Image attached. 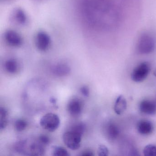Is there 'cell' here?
I'll use <instances>...</instances> for the list:
<instances>
[{
  "mask_svg": "<svg viewBox=\"0 0 156 156\" xmlns=\"http://www.w3.org/2000/svg\"><path fill=\"white\" fill-rule=\"evenodd\" d=\"M45 146L39 140H21L17 141L14 145V149L18 153L25 155H43L45 152Z\"/></svg>",
  "mask_w": 156,
  "mask_h": 156,
  "instance_id": "1",
  "label": "cell"
},
{
  "mask_svg": "<svg viewBox=\"0 0 156 156\" xmlns=\"http://www.w3.org/2000/svg\"><path fill=\"white\" fill-rule=\"evenodd\" d=\"M156 47L155 39L147 34H142L137 44V51L141 55H147L154 51Z\"/></svg>",
  "mask_w": 156,
  "mask_h": 156,
  "instance_id": "2",
  "label": "cell"
},
{
  "mask_svg": "<svg viewBox=\"0 0 156 156\" xmlns=\"http://www.w3.org/2000/svg\"><path fill=\"white\" fill-rule=\"evenodd\" d=\"M60 118L58 115L54 113H49L42 117L40 119L41 126L49 132H53L56 130L60 126Z\"/></svg>",
  "mask_w": 156,
  "mask_h": 156,
  "instance_id": "3",
  "label": "cell"
},
{
  "mask_svg": "<svg viewBox=\"0 0 156 156\" xmlns=\"http://www.w3.org/2000/svg\"><path fill=\"white\" fill-rule=\"evenodd\" d=\"M82 136L78 133L69 130L64 133L63 141L68 148L72 150H76L81 146Z\"/></svg>",
  "mask_w": 156,
  "mask_h": 156,
  "instance_id": "4",
  "label": "cell"
},
{
  "mask_svg": "<svg viewBox=\"0 0 156 156\" xmlns=\"http://www.w3.org/2000/svg\"><path fill=\"white\" fill-rule=\"evenodd\" d=\"M151 71V66L148 62H143L138 65L132 71L131 78L136 83H140L147 77Z\"/></svg>",
  "mask_w": 156,
  "mask_h": 156,
  "instance_id": "5",
  "label": "cell"
},
{
  "mask_svg": "<svg viewBox=\"0 0 156 156\" xmlns=\"http://www.w3.org/2000/svg\"><path fill=\"white\" fill-rule=\"evenodd\" d=\"M35 44L38 50L41 51H46L51 44V36L46 32L40 31L35 36Z\"/></svg>",
  "mask_w": 156,
  "mask_h": 156,
  "instance_id": "6",
  "label": "cell"
},
{
  "mask_svg": "<svg viewBox=\"0 0 156 156\" xmlns=\"http://www.w3.org/2000/svg\"><path fill=\"white\" fill-rule=\"evenodd\" d=\"M83 108V101L77 98H74L67 103V110L70 115L77 117L81 115Z\"/></svg>",
  "mask_w": 156,
  "mask_h": 156,
  "instance_id": "7",
  "label": "cell"
},
{
  "mask_svg": "<svg viewBox=\"0 0 156 156\" xmlns=\"http://www.w3.org/2000/svg\"><path fill=\"white\" fill-rule=\"evenodd\" d=\"M4 39L7 43L12 47H20L23 42L21 36L13 30L6 31L4 34Z\"/></svg>",
  "mask_w": 156,
  "mask_h": 156,
  "instance_id": "8",
  "label": "cell"
},
{
  "mask_svg": "<svg viewBox=\"0 0 156 156\" xmlns=\"http://www.w3.org/2000/svg\"><path fill=\"white\" fill-rule=\"evenodd\" d=\"M51 72L54 76L58 77L66 76L70 73L71 68L65 63H58L51 67Z\"/></svg>",
  "mask_w": 156,
  "mask_h": 156,
  "instance_id": "9",
  "label": "cell"
},
{
  "mask_svg": "<svg viewBox=\"0 0 156 156\" xmlns=\"http://www.w3.org/2000/svg\"><path fill=\"white\" fill-rule=\"evenodd\" d=\"M139 109L145 115H154L156 112V104L151 100H143L140 104Z\"/></svg>",
  "mask_w": 156,
  "mask_h": 156,
  "instance_id": "10",
  "label": "cell"
},
{
  "mask_svg": "<svg viewBox=\"0 0 156 156\" xmlns=\"http://www.w3.org/2000/svg\"><path fill=\"white\" fill-rule=\"evenodd\" d=\"M154 126L151 121L148 120H142L138 123L137 129L140 134L142 135H148L152 133Z\"/></svg>",
  "mask_w": 156,
  "mask_h": 156,
  "instance_id": "11",
  "label": "cell"
},
{
  "mask_svg": "<svg viewBox=\"0 0 156 156\" xmlns=\"http://www.w3.org/2000/svg\"><path fill=\"white\" fill-rule=\"evenodd\" d=\"M12 15V19L18 24L24 25L28 22L27 14L22 9L20 8L15 9Z\"/></svg>",
  "mask_w": 156,
  "mask_h": 156,
  "instance_id": "12",
  "label": "cell"
},
{
  "mask_svg": "<svg viewBox=\"0 0 156 156\" xmlns=\"http://www.w3.org/2000/svg\"><path fill=\"white\" fill-rule=\"evenodd\" d=\"M127 104L124 96L121 95L117 98L114 105V110L117 115L123 114L127 108Z\"/></svg>",
  "mask_w": 156,
  "mask_h": 156,
  "instance_id": "13",
  "label": "cell"
},
{
  "mask_svg": "<svg viewBox=\"0 0 156 156\" xmlns=\"http://www.w3.org/2000/svg\"><path fill=\"white\" fill-rule=\"evenodd\" d=\"M106 134L109 140H115L119 135V129L114 123H109L106 128Z\"/></svg>",
  "mask_w": 156,
  "mask_h": 156,
  "instance_id": "14",
  "label": "cell"
},
{
  "mask_svg": "<svg viewBox=\"0 0 156 156\" xmlns=\"http://www.w3.org/2000/svg\"><path fill=\"white\" fill-rule=\"evenodd\" d=\"M4 68L9 73L14 74L18 72L19 63L16 59L13 58L9 59L5 62Z\"/></svg>",
  "mask_w": 156,
  "mask_h": 156,
  "instance_id": "15",
  "label": "cell"
},
{
  "mask_svg": "<svg viewBox=\"0 0 156 156\" xmlns=\"http://www.w3.org/2000/svg\"><path fill=\"white\" fill-rule=\"evenodd\" d=\"M9 113L6 108H0V129L3 130L7 127L8 124Z\"/></svg>",
  "mask_w": 156,
  "mask_h": 156,
  "instance_id": "16",
  "label": "cell"
},
{
  "mask_svg": "<svg viewBox=\"0 0 156 156\" xmlns=\"http://www.w3.org/2000/svg\"><path fill=\"white\" fill-rule=\"evenodd\" d=\"M86 129V126L83 122H79L74 124L70 130L74 131L80 135L83 136Z\"/></svg>",
  "mask_w": 156,
  "mask_h": 156,
  "instance_id": "17",
  "label": "cell"
},
{
  "mask_svg": "<svg viewBox=\"0 0 156 156\" xmlns=\"http://www.w3.org/2000/svg\"><path fill=\"white\" fill-rule=\"evenodd\" d=\"M52 155L54 156H69L70 154L65 148L60 146H54L52 148Z\"/></svg>",
  "mask_w": 156,
  "mask_h": 156,
  "instance_id": "18",
  "label": "cell"
},
{
  "mask_svg": "<svg viewBox=\"0 0 156 156\" xmlns=\"http://www.w3.org/2000/svg\"><path fill=\"white\" fill-rule=\"evenodd\" d=\"M143 154L146 156H156V146L149 144L144 147Z\"/></svg>",
  "mask_w": 156,
  "mask_h": 156,
  "instance_id": "19",
  "label": "cell"
},
{
  "mask_svg": "<svg viewBox=\"0 0 156 156\" xmlns=\"http://www.w3.org/2000/svg\"><path fill=\"white\" fill-rule=\"evenodd\" d=\"M28 125L27 121L23 119H17L14 123L15 129L19 132H21L25 130L28 126Z\"/></svg>",
  "mask_w": 156,
  "mask_h": 156,
  "instance_id": "20",
  "label": "cell"
},
{
  "mask_svg": "<svg viewBox=\"0 0 156 156\" xmlns=\"http://www.w3.org/2000/svg\"><path fill=\"white\" fill-rule=\"evenodd\" d=\"M98 156H106L108 155V149L104 145H99L97 151Z\"/></svg>",
  "mask_w": 156,
  "mask_h": 156,
  "instance_id": "21",
  "label": "cell"
},
{
  "mask_svg": "<svg viewBox=\"0 0 156 156\" xmlns=\"http://www.w3.org/2000/svg\"><path fill=\"white\" fill-rule=\"evenodd\" d=\"M38 140L44 146L49 145L50 143V138L46 135H41L38 137Z\"/></svg>",
  "mask_w": 156,
  "mask_h": 156,
  "instance_id": "22",
  "label": "cell"
},
{
  "mask_svg": "<svg viewBox=\"0 0 156 156\" xmlns=\"http://www.w3.org/2000/svg\"><path fill=\"white\" fill-rule=\"evenodd\" d=\"M80 91L82 95L86 97H87L89 96V94H90V91H89V88L87 87L84 86L80 88Z\"/></svg>",
  "mask_w": 156,
  "mask_h": 156,
  "instance_id": "23",
  "label": "cell"
},
{
  "mask_svg": "<svg viewBox=\"0 0 156 156\" xmlns=\"http://www.w3.org/2000/svg\"><path fill=\"white\" fill-rule=\"evenodd\" d=\"M81 156H94V152L90 150H85L82 151V153L80 154Z\"/></svg>",
  "mask_w": 156,
  "mask_h": 156,
  "instance_id": "24",
  "label": "cell"
},
{
  "mask_svg": "<svg viewBox=\"0 0 156 156\" xmlns=\"http://www.w3.org/2000/svg\"><path fill=\"white\" fill-rule=\"evenodd\" d=\"M153 75H154V76L156 77V69H155V70L153 72Z\"/></svg>",
  "mask_w": 156,
  "mask_h": 156,
  "instance_id": "25",
  "label": "cell"
},
{
  "mask_svg": "<svg viewBox=\"0 0 156 156\" xmlns=\"http://www.w3.org/2000/svg\"><path fill=\"white\" fill-rule=\"evenodd\" d=\"M37 1H40V0H37Z\"/></svg>",
  "mask_w": 156,
  "mask_h": 156,
  "instance_id": "26",
  "label": "cell"
}]
</instances>
